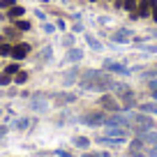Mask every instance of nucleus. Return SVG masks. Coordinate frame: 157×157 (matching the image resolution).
<instances>
[{
  "label": "nucleus",
  "instance_id": "f257e3e1",
  "mask_svg": "<svg viewBox=\"0 0 157 157\" xmlns=\"http://www.w3.org/2000/svg\"><path fill=\"white\" fill-rule=\"evenodd\" d=\"M78 88L90 90V93H106V90L116 88V81L104 69H86L78 78Z\"/></svg>",
  "mask_w": 157,
  "mask_h": 157
},
{
  "label": "nucleus",
  "instance_id": "f03ea898",
  "mask_svg": "<svg viewBox=\"0 0 157 157\" xmlns=\"http://www.w3.org/2000/svg\"><path fill=\"white\" fill-rule=\"evenodd\" d=\"M116 97H118V102L123 104V111H129V109H134L136 106V93H134L129 86H125V83H116Z\"/></svg>",
  "mask_w": 157,
  "mask_h": 157
},
{
  "label": "nucleus",
  "instance_id": "7ed1b4c3",
  "mask_svg": "<svg viewBox=\"0 0 157 157\" xmlns=\"http://www.w3.org/2000/svg\"><path fill=\"white\" fill-rule=\"evenodd\" d=\"M99 106H102V111H106V113L123 111V104L118 102V97H116V95H109V93H102V97H99Z\"/></svg>",
  "mask_w": 157,
  "mask_h": 157
},
{
  "label": "nucleus",
  "instance_id": "20e7f679",
  "mask_svg": "<svg viewBox=\"0 0 157 157\" xmlns=\"http://www.w3.org/2000/svg\"><path fill=\"white\" fill-rule=\"evenodd\" d=\"M106 116L109 113H104V111H90L86 116H81V123L88 125V127H104L106 125Z\"/></svg>",
  "mask_w": 157,
  "mask_h": 157
},
{
  "label": "nucleus",
  "instance_id": "39448f33",
  "mask_svg": "<svg viewBox=\"0 0 157 157\" xmlns=\"http://www.w3.org/2000/svg\"><path fill=\"white\" fill-rule=\"evenodd\" d=\"M102 69H104V72H109V74H120V76H129V74H132L123 63H118V60H111V58L104 60Z\"/></svg>",
  "mask_w": 157,
  "mask_h": 157
},
{
  "label": "nucleus",
  "instance_id": "423d86ee",
  "mask_svg": "<svg viewBox=\"0 0 157 157\" xmlns=\"http://www.w3.org/2000/svg\"><path fill=\"white\" fill-rule=\"evenodd\" d=\"M30 51H33V46H30L28 42H19V44H12V56L10 58H14L16 63H21V60H25L30 56Z\"/></svg>",
  "mask_w": 157,
  "mask_h": 157
},
{
  "label": "nucleus",
  "instance_id": "0eeeda50",
  "mask_svg": "<svg viewBox=\"0 0 157 157\" xmlns=\"http://www.w3.org/2000/svg\"><path fill=\"white\" fill-rule=\"evenodd\" d=\"M132 125L143 127V129H152L155 127V120H152V116H148V113L136 111V113H132Z\"/></svg>",
  "mask_w": 157,
  "mask_h": 157
},
{
  "label": "nucleus",
  "instance_id": "6e6552de",
  "mask_svg": "<svg viewBox=\"0 0 157 157\" xmlns=\"http://www.w3.org/2000/svg\"><path fill=\"white\" fill-rule=\"evenodd\" d=\"M106 127V136H113V139H127L129 136V129L123 127V125H104Z\"/></svg>",
  "mask_w": 157,
  "mask_h": 157
},
{
  "label": "nucleus",
  "instance_id": "1a4fd4ad",
  "mask_svg": "<svg viewBox=\"0 0 157 157\" xmlns=\"http://www.w3.org/2000/svg\"><path fill=\"white\" fill-rule=\"evenodd\" d=\"M111 39L116 42V44H129V42H132V33H129L127 28H123V30H116V33L111 35Z\"/></svg>",
  "mask_w": 157,
  "mask_h": 157
},
{
  "label": "nucleus",
  "instance_id": "9d476101",
  "mask_svg": "<svg viewBox=\"0 0 157 157\" xmlns=\"http://www.w3.org/2000/svg\"><path fill=\"white\" fill-rule=\"evenodd\" d=\"M5 14H7V19H10V21L23 19V16H25V7H21V5H14V7H10V10L5 12Z\"/></svg>",
  "mask_w": 157,
  "mask_h": 157
},
{
  "label": "nucleus",
  "instance_id": "9b49d317",
  "mask_svg": "<svg viewBox=\"0 0 157 157\" xmlns=\"http://www.w3.org/2000/svg\"><path fill=\"white\" fill-rule=\"evenodd\" d=\"M136 14H139V19H150L152 7L148 5V0H141V2L136 5Z\"/></svg>",
  "mask_w": 157,
  "mask_h": 157
},
{
  "label": "nucleus",
  "instance_id": "f8f14e48",
  "mask_svg": "<svg viewBox=\"0 0 157 157\" xmlns=\"http://www.w3.org/2000/svg\"><path fill=\"white\" fill-rule=\"evenodd\" d=\"M95 141L102 143V146H109V148H118L120 143H125L123 139H113V136H106V134H104V136H97Z\"/></svg>",
  "mask_w": 157,
  "mask_h": 157
},
{
  "label": "nucleus",
  "instance_id": "ddd939ff",
  "mask_svg": "<svg viewBox=\"0 0 157 157\" xmlns=\"http://www.w3.org/2000/svg\"><path fill=\"white\" fill-rule=\"evenodd\" d=\"M139 111L148 113V116H157V99H152V102H143V104H136Z\"/></svg>",
  "mask_w": 157,
  "mask_h": 157
},
{
  "label": "nucleus",
  "instance_id": "4468645a",
  "mask_svg": "<svg viewBox=\"0 0 157 157\" xmlns=\"http://www.w3.org/2000/svg\"><path fill=\"white\" fill-rule=\"evenodd\" d=\"M83 37H86V42H88V46H90L93 51H102V42H99L93 33H83Z\"/></svg>",
  "mask_w": 157,
  "mask_h": 157
},
{
  "label": "nucleus",
  "instance_id": "2eb2a0df",
  "mask_svg": "<svg viewBox=\"0 0 157 157\" xmlns=\"http://www.w3.org/2000/svg\"><path fill=\"white\" fill-rule=\"evenodd\" d=\"M141 139H143L146 146H157V132L155 129H146V132L141 134Z\"/></svg>",
  "mask_w": 157,
  "mask_h": 157
},
{
  "label": "nucleus",
  "instance_id": "dca6fc26",
  "mask_svg": "<svg viewBox=\"0 0 157 157\" xmlns=\"http://www.w3.org/2000/svg\"><path fill=\"white\" fill-rule=\"evenodd\" d=\"M56 102L58 104H74L76 102V95L74 93H60V95H56Z\"/></svg>",
  "mask_w": 157,
  "mask_h": 157
},
{
  "label": "nucleus",
  "instance_id": "f3484780",
  "mask_svg": "<svg viewBox=\"0 0 157 157\" xmlns=\"http://www.w3.org/2000/svg\"><path fill=\"white\" fill-rule=\"evenodd\" d=\"M78 78H81L78 67H72V72H65L63 74V81H65V83H72V81H78Z\"/></svg>",
  "mask_w": 157,
  "mask_h": 157
},
{
  "label": "nucleus",
  "instance_id": "a211bd4d",
  "mask_svg": "<svg viewBox=\"0 0 157 157\" xmlns=\"http://www.w3.org/2000/svg\"><path fill=\"white\" fill-rule=\"evenodd\" d=\"M72 143H74V148H81V150H88L90 148V139L88 136H74Z\"/></svg>",
  "mask_w": 157,
  "mask_h": 157
},
{
  "label": "nucleus",
  "instance_id": "6ab92c4d",
  "mask_svg": "<svg viewBox=\"0 0 157 157\" xmlns=\"http://www.w3.org/2000/svg\"><path fill=\"white\" fill-rule=\"evenodd\" d=\"M14 28L19 30V33H30V30H33V23L25 21V19H16L14 21Z\"/></svg>",
  "mask_w": 157,
  "mask_h": 157
},
{
  "label": "nucleus",
  "instance_id": "aec40b11",
  "mask_svg": "<svg viewBox=\"0 0 157 157\" xmlns=\"http://www.w3.org/2000/svg\"><path fill=\"white\" fill-rule=\"evenodd\" d=\"M81 58H83V51L74 49V46H72V49H69V53L65 56V60H67V63H78V60H81Z\"/></svg>",
  "mask_w": 157,
  "mask_h": 157
},
{
  "label": "nucleus",
  "instance_id": "412c9836",
  "mask_svg": "<svg viewBox=\"0 0 157 157\" xmlns=\"http://www.w3.org/2000/svg\"><path fill=\"white\" fill-rule=\"evenodd\" d=\"M143 148H146L143 139H141V136H134V139H132V143H129V150H143Z\"/></svg>",
  "mask_w": 157,
  "mask_h": 157
},
{
  "label": "nucleus",
  "instance_id": "4be33fe9",
  "mask_svg": "<svg viewBox=\"0 0 157 157\" xmlns=\"http://www.w3.org/2000/svg\"><path fill=\"white\" fill-rule=\"evenodd\" d=\"M2 72H7V74H12V76H14L16 72H21V65H19V63H16V60H14V63L5 65V69H2Z\"/></svg>",
  "mask_w": 157,
  "mask_h": 157
},
{
  "label": "nucleus",
  "instance_id": "5701e85b",
  "mask_svg": "<svg viewBox=\"0 0 157 157\" xmlns=\"http://www.w3.org/2000/svg\"><path fill=\"white\" fill-rule=\"evenodd\" d=\"M28 125H30V120H28V118H16L14 127L19 129V132H23V129H28Z\"/></svg>",
  "mask_w": 157,
  "mask_h": 157
},
{
  "label": "nucleus",
  "instance_id": "b1692460",
  "mask_svg": "<svg viewBox=\"0 0 157 157\" xmlns=\"http://www.w3.org/2000/svg\"><path fill=\"white\" fill-rule=\"evenodd\" d=\"M25 81H28V72H23V69H21V72H16V74H14V83L23 86Z\"/></svg>",
  "mask_w": 157,
  "mask_h": 157
},
{
  "label": "nucleus",
  "instance_id": "393cba45",
  "mask_svg": "<svg viewBox=\"0 0 157 157\" xmlns=\"http://www.w3.org/2000/svg\"><path fill=\"white\" fill-rule=\"evenodd\" d=\"M12 81H14V76L12 74H7V72H0V86L5 88V86H10Z\"/></svg>",
  "mask_w": 157,
  "mask_h": 157
},
{
  "label": "nucleus",
  "instance_id": "a878e982",
  "mask_svg": "<svg viewBox=\"0 0 157 157\" xmlns=\"http://www.w3.org/2000/svg\"><path fill=\"white\" fill-rule=\"evenodd\" d=\"M136 5H139V0H125V7H123V10L127 12V14H132V12H136Z\"/></svg>",
  "mask_w": 157,
  "mask_h": 157
},
{
  "label": "nucleus",
  "instance_id": "bb28decb",
  "mask_svg": "<svg viewBox=\"0 0 157 157\" xmlns=\"http://www.w3.org/2000/svg\"><path fill=\"white\" fill-rule=\"evenodd\" d=\"M7 56H12V44L10 42L0 44V58H7Z\"/></svg>",
  "mask_w": 157,
  "mask_h": 157
},
{
  "label": "nucleus",
  "instance_id": "cd10ccee",
  "mask_svg": "<svg viewBox=\"0 0 157 157\" xmlns=\"http://www.w3.org/2000/svg\"><path fill=\"white\" fill-rule=\"evenodd\" d=\"M33 109H35V111H44V109H46V102H44V99L39 102V97H35V99H33Z\"/></svg>",
  "mask_w": 157,
  "mask_h": 157
},
{
  "label": "nucleus",
  "instance_id": "c85d7f7f",
  "mask_svg": "<svg viewBox=\"0 0 157 157\" xmlns=\"http://www.w3.org/2000/svg\"><path fill=\"white\" fill-rule=\"evenodd\" d=\"M42 51H44V53L39 56V60H42V63H46V60H51V56H53V53H51V46H46V49H42Z\"/></svg>",
  "mask_w": 157,
  "mask_h": 157
},
{
  "label": "nucleus",
  "instance_id": "c756f323",
  "mask_svg": "<svg viewBox=\"0 0 157 157\" xmlns=\"http://www.w3.org/2000/svg\"><path fill=\"white\" fill-rule=\"evenodd\" d=\"M16 5V2H14V0H0V10H10V7H14Z\"/></svg>",
  "mask_w": 157,
  "mask_h": 157
},
{
  "label": "nucleus",
  "instance_id": "7c9ffc66",
  "mask_svg": "<svg viewBox=\"0 0 157 157\" xmlns=\"http://www.w3.org/2000/svg\"><path fill=\"white\" fill-rule=\"evenodd\" d=\"M63 44L72 49V44H74V35H65V37H63Z\"/></svg>",
  "mask_w": 157,
  "mask_h": 157
},
{
  "label": "nucleus",
  "instance_id": "2f4dec72",
  "mask_svg": "<svg viewBox=\"0 0 157 157\" xmlns=\"http://www.w3.org/2000/svg\"><path fill=\"white\" fill-rule=\"evenodd\" d=\"M146 155L148 157H157V146H148L146 148Z\"/></svg>",
  "mask_w": 157,
  "mask_h": 157
},
{
  "label": "nucleus",
  "instance_id": "473e14b6",
  "mask_svg": "<svg viewBox=\"0 0 157 157\" xmlns=\"http://www.w3.org/2000/svg\"><path fill=\"white\" fill-rule=\"evenodd\" d=\"M141 51H146V53H155L157 51V46L152 44V46H148V44H141Z\"/></svg>",
  "mask_w": 157,
  "mask_h": 157
},
{
  "label": "nucleus",
  "instance_id": "72a5a7b5",
  "mask_svg": "<svg viewBox=\"0 0 157 157\" xmlns=\"http://www.w3.org/2000/svg\"><path fill=\"white\" fill-rule=\"evenodd\" d=\"M129 157H148L146 150H129Z\"/></svg>",
  "mask_w": 157,
  "mask_h": 157
},
{
  "label": "nucleus",
  "instance_id": "f704fd0d",
  "mask_svg": "<svg viewBox=\"0 0 157 157\" xmlns=\"http://www.w3.org/2000/svg\"><path fill=\"white\" fill-rule=\"evenodd\" d=\"M81 157H102V152H93V150H83Z\"/></svg>",
  "mask_w": 157,
  "mask_h": 157
},
{
  "label": "nucleus",
  "instance_id": "c9c22d12",
  "mask_svg": "<svg viewBox=\"0 0 157 157\" xmlns=\"http://www.w3.org/2000/svg\"><path fill=\"white\" fill-rule=\"evenodd\" d=\"M113 7H116V10H123V7H125V0H113Z\"/></svg>",
  "mask_w": 157,
  "mask_h": 157
},
{
  "label": "nucleus",
  "instance_id": "e433bc0d",
  "mask_svg": "<svg viewBox=\"0 0 157 157\" xmlns=\"http://www.w3.org/2000/svg\"><path fill=\"white\" fill-rule=\"evenodd\" d=\"M44 35H53V25L51 23H44Z\"/></svg>",
  "mask_w": 157,
  "mask_h": 157
},
{
  "label": "nucleus",
  "instance_id": "4c0bfd02",
  "mask_svg": "<svg viewBox=\"0 0 157 157\" xmlns=\"http://www.w3.org/2000/svg\"><path fill=\"white\" fill-rule=\"evenodd\" d=\"M5 134H7V125H0V141L5 139Z\"/></svg>",
  "mask_w": 157,
  "mask_h": 157
},
{
  "label": "nucleus",
  "instance_id": "58836bf2",
  "mask_svg": "<svg viewBox=\"0 0 157 157\" xmlns=\"http://www.w3.org/2000/svg\"><path fill=\"white\" fill-rule=\"evenodd\" d=\"M56 25H58L60 30H65V28H67V23H65V19H58V23H56Z\"/></svg>",
  "mask_w": 157,
  "mask_h": 157
},
{
  "label": "nucleus",
  "instance_id": "ea45409f",
  "mask_svg": "<svg viewBox=\"0 0 157 157\" xmlns=\"http://www.w3.org/2000/svg\"><path fill=\"white\" fill-rule=\"evenodd\" d=\"M150 19H152V21L157 23V7H152V14H150Z\"/></svg>",
  "mask_w": 157,
  "mask_h": 157
},
{
  "label": "nucleus",
  "instance_id": "a19ab883",
  "mask_svg": "<svg viewBox=\"0 0 157 157\" xmlns=\"http://www.w3.org/2000/svg\"><path fill=\"white\" fill-rule=\"evenodd\" d=\"M58 155H60V157H69V152H67V150H58Z\"/></svg>",
  "mask_w": 157,
  "mask_h": 157
},
{
  "label": "nucleus",
  "instance_id": "79ce46f5",
  "mask_svg": "<svg viewBox=\"0 0 157 157\" xmlns=\"http://www.w3.org/2000/svg\"><path fill=\"white\" fill-rule=\"evenodd\" d=\"M148 5H150V7H157V0H148Z\"/></svg>",
  "mask_w": 157,
  "mask_h": 157
},
{
  "label": "nucleus",
  "instance_id": "37998d69",
  "mask_svg": "<svg viewBox=\"0 0 157 157\" xmlns=\"http://www.w3.org/2000/svg\"><path fill=\"white\" fill-rule=\"evenodd\" d=\"M88 2H97V0H88Z\"/></svg>",
  "mask_w": 157,
  "mask_h": 157
},
{
  "label": "nucleus",
  "instance_id": "c03bdc74",
  "mask_svg": "<svg viewBox=\"0 0 157 157\" xmlns=\"http://www.w3.org/2000/svg\"><path fill=\"white\" fill-rule=\"evenodd\" d=\"M0 116H2V109H0Z\"/></svg>",
  "mask_w": 157,
  "mask_h": 157
},
{
  "label": "nucleus",
  "instance_id": "a18cd8bd",
  "mask_svg": "<svg viewBox=\"0 0 157 157\" xmlns=\"http://www.w3.org/2000/svg\"><path fill=\"white\" fill-rule=\"evenodd\" d=\"M109 2H113V0H109Z\"/></svg>",
  "mask_w": 157,
  "mask_h": 157
},
{
  "label": "nucleus",
  "instance_id": "49530a36",
  "mask_svg": "<svg viewBox=\"0 0 157 157\" xmlns=\"http://www.w3.org/2000/svg\"><path fill=\"white\" fill-rule=\"evenodd\" d=\"M139 2H141V0H139Z\"/></svg>",
  "mask_w": 157,
  "mask_h": 157
}]
</instances>
